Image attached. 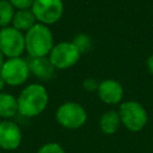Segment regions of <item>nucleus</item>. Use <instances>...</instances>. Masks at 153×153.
Wrapping results in <instances>:
<instances>
[{"label":"nucleus","mask_w":153,"mask_h":153,"mask_svg":"<svg viewBox=\"0 0 153 153\" xmlns=\"http://www.w3.org/2000/svg\"><path fill=\"white\" fill-rule=\"evenodd\" d=\"M117 111L120 114L122 126H124L129 131H141L148 122V114L145 106L136 100L122 102Z\"/></svg>","instance_id":"7ed1b4c3"},{"label":"nucleus","mask_w":153,"mask_h":153,"mask_svg":"<svg viewBox=\"0 0 153 153\" xmlns=\"http://www.w3.org/2000/svg\"><path fill=\"white\" fill-rule=\"evenodd\" d=\"M36 153H66V151L57 142H47L42 145Z\"/></svg>","instance_id":"f3484780"},{"label":"nucleus","mask_w":153,"mask_h":153,"mask_svg":"<svg viewBox=\"0 0 153 153\" xmlns=\"http://www.w3.org/2000/svg\"><path fill=\"white\" fill-rule=\"evenodd\" d=\"M30 73L33 74L37 79L47 81L55 75V67L50 62L48 56L44 57H29L27 60Z\"/></svg>","instance_id":"9b49d317"},{"label":"nucleus","mask_w":153,"mask_h":153,"mask_svg":"<svg viewBox=\"0 0 153 153\" xmlns=\"http://www.w3.org/2000/svg\"><path fill=\"white\" fill-rule=\"evenodd\" d=\"M5 81H4V79L1 78V75H0V93L2 92V90H4V87H5Z\"/></svg>","instance_id":"412c9836"},{"label":"nucleus","mask_w":153,"mask_h":153,"mask_svg":"<svg viewBox=\"0 0 153 153\" xmlns=\"http://www.w3.org/2000/svg\"><path fill=\"white\" fill-rule=\"evenodd\" d=\"M31 11L39 24L51 25L57 23L63 14L62 0H35Z\"/></svg>","instance_id":"6e6552de"},{"label":"nucleus","mask_w":153,"mask_h":153,"mask_svg":"<svg viewBox=\"0 0 153 153\" xmlns=\"http://www.w3.org/2000/svg\"><path fill=\"white\" fill-rule=\"evenodd\" d=\"M14 13V7L8 0H0V27L10 26V24H12Z\"/></svg>","instance_id":"2eb2a0df"},{"label":"nucleus","mask_w":153,"mask_h":153,"mask_svg":"<svg viewBox=\"0 0 153 153\" xmlns=\"http://www.w3.org/2000/svg\"><path fill=\"white\" fill-rule=\"evenodd\" d=\"M121 126L122 122L117 110H108L99 118V129L105 135L115 134Z\"/></svg>","instance_id":"f8f14e48"},{"label":"nucleus","mask_w":153,"mask_h":153,"mask_svg":"<svg viewBox=\"0 0 153 153\" xmlns=\"http://www.w3.org/2000/svg\"><path fill=\"white\" fill-rule=\"evenodd\" d=\"M30 69L27 60L23 57H13V59H6L1 71L0 75L4 79L6 85L10 86H20L30 76Z\"/></svg>","instance_id":"39448f33"},{"label":"nucleus","mask_w":153,"mask_h":153,"mask_svg":"<svg viewBox=\"0 0 153 153\" xmlns=\"http://www.w3.org/2000/svg\"><path fill=\"white\" fill-rule=\"evenodd\" d=\"M55 118L61 127L74 130L86 123L87 112L86 109L76 102H65L56 109Z\"/></svg>","instance_id":"20e7f679"},{"label":"nucleus","mask_w":153,"mask_h":153,"mask_svg":"<svg viewBox=\"0 0 153 153\" xmlns=\"http://www.w3.org/2000/svg\"><path fill=\"white\" fill-rule=\"evenodd\" d=\"M72 42L78 48L80 54H85V53L90 51L91 48H92V44H93L92 38L88 35H86V33H78V35H75Z\"/></svg>","instance_id":"dca6fc26"},{"label":"nucleus","mask_w":153,"mask_h":153,"mask_svg":"<svg viewBox=\"0 0 153 153\" xmlns=\"http://www.w3.org/2000/svg\"><path fill=\"white\" fill-rule=\"evenodd\" d=\"M8 1L17 10H30L35 0H8Z\"/></svg>","instance_id":"6ab92c4d"},{"label":"nucleus","mask_w":153,"mask_h":153,"mask_svg":"<svg viewBox=\"0 0 153 153\" xmlns=\"http://www.w3.org/2000/svg\"><path fill=\"white\" fill-rule=\"evenodd\" d=\"M37 23L31 8L30 10H17L12 20V26L20 32L29 31Z\"/></svg>","instance_id":"ddd939ff"},{"label":"nucleus","mask_w":153,"mask_h":153,"mask_svg":"<svg viewBox=\"0 0 153 153\" xmlns=\"http://www.w3.org/2000/svg\"><path fill=\"white\" fill-rule=\"evenodd\" d=\"M99 99L109 105H116L121 104L123 96H124V90L121 82L114 79H105L99 82L98 90H97Z\"/></svg>","instance_id":"9d476101"},{"label":"nucleus","mask_w":153,"mask_h":153,"mask_svg":"<svg viewBox=\"0 0 153 153\" xmlns=\"http://www.w3.org/2000/svg\"><path fill=\"white\" fill-rule=\"evenodd\" d=\"M23 134L19 126L10 120L0 122V148L4 151H14L22 143Z\"/></svg>","instance_id":"1a4fd4ad"},{"label":"nucleus","mask_w":153,"mask_h":153,"mask_svg":"<svg viewBox=\"0 0 153 153\" xmlns=\"http://www.w3.org/2000/svg\"><path fill=\"white\" fill-rule=\"evenodd\" d=\"M4 62H5V56H4V54L0 51V71H1V67H2Z\"/></svg>","instance_id":"4be33fe9"},{"label":"nucleus","mask_w":153,"mask_h":153,"mask_svg":"<svg viewBox=\"0 0 153 153\" xmlns=\"http://www.w3.org/2000/svg\"><path fill=\"white\" fill-rule=\"evenodd\" d=\"M0 51L7 59L20 57L25 51V36L13 26L0 29Z\"/></svg>","instance_id":"0eeeda50"},{"label":"nucleus","mask_w":153,"mask_h":153,"mask_svg":"<svg viewBox=\"0 0 153 153\" xmlns=\"http://www.w3.org/2000/svg\"><path fill=\"white\" fill-rule=\"evenodd\" d=\"M99 82L94 78H86L82 80V88L87 92H94L98 90Z\"/></svg>","instance_id":"a211bd4d"},{"label":"nucleus","mask_w":153,"mask_h":153,"mask_svg":"<svg viewBox=\"0 0 153 153\" xmlns=\"http://www.w3.org/2000/svg\"><path fill=\"white\" fill-rule=\"evenodd\" d=\"M25 51L30 57L48 56L54 47V36L49 26L36 23L25 32Z\"/></svg>","instance_id":"f03ea898"},{"label":"nucleus","mask_w":153,"mask_h":153,"mask_svg":"<svg viewBox=\"0 0 153 153\" xmlns=\"http://www.w3.org/2000/svg\"><path fill=\"white\" fill-rule=\"evenodd\" d=\"M146 66H147L148 72L153 75V55L148 56V59H147V61H146Z\"/></svg>","instance_id":"aec40b11"},{"label":"nucleus","mask_w":153,"mask_h":153,"mask_svg":"<svg viewBox=\"0 0 153 153\" xmlns=\"http://www.w3.org/2000/svg\"><path fill=\"white\" fill-rule=\"evenodd\" d=\"M80 51L73 44V42H60L54 44L48 57L55 69H68L78 63L80 60Z\"/></svg>","instance_id":"423d86ee"},{"label":"nucleus","mask_w":153,"mask_h":153,"mask_svg":"<svg viewBox=\"0 0 153 153\" xmlns=\"http://www.w3.org/2000/svg\"><path fill=\"white\" fill-rule=\"evenodd\" d=\"M18 114V102L17 98L7 92L0 93V117L8 120Z\"/></svg>","instance_id":"4468645a"},{"label":"nucleus","mask_w":153,"mask_h":153,"mask_svg":"<svg viewBox=\"0 0 153 153\" xmlns=\"http://www.w3.org/2000/svg\"><path fill=\"white\" fill-rule=\"evenodd\" d=\"M18 112L24 117H36L48 106L49 94L41 84H30L25 86L17 97Z\"/></svg>","instance_id":"f257e3e1"}]
</instances>
